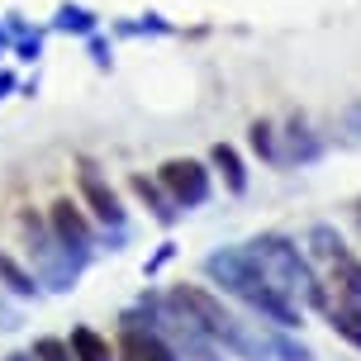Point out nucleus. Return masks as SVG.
<instances>
[{
  "mask_svg": "<svg viewBox=\"0 0 361 361\" xmlns=\"http://www.w3.org/2000/svg\"><path fill=\"white\" fill-rule=\"evenodd\" d=\"M81 200H86V209L95 214V224H105V228H124L119 195H114V190H109V185L95 176L90 166H81Z\"/></svg>",
  "mask_w": 361,
  "mask_h": 361,
  "instance_id": "obj_6",
  "label": "nucleus"
},
{
  "mask_svg": "<svg viewBox=\"0 0 361 361\" xmlns=\"http://www.w3.org/2000/svg\"><path fill=\"white\" fill-rule=\"evenodd\" d=\"M10 361H34V357H24V352H19V357H10Z\"/></svg>",
  "mask_w": 361,
  "mask_h": 361,
  "instance_id": "obj_20",
  "label": "nucleus"
},
{
  "mask_svg": "<svg viewBox=\"0 0 361 361\" xmlns=\"http://www.w3.org/2000/svg\"><path fill=\"white\" fill-rule=\"evenodd\" d=\"M157 180H162V190L171 195L176 209H195V204L209 200V171L200 162H190V157H171V162L157 171Z\"/></svg>",
  "mask_w": 361,
  "mask_h": 361,
  "instance_id": "obj_4",
  "label": "nucleus"
},
{
  "mask_svg": "<svg viewBox=\"0 0 361 361\" xmlns=\"http://www.w3.org/2000/svg\"><path fill=\"white\" fill-rule=\"evenodd\" d=\"M124 361H180L176 347L166 343L157 328H124Z\"/></svg>",
  "mask_w": 361,
  "mask_h": 361,
  "instance_id": "obj_7",
  "label": "nucleus"
},
{
  "mask_svg": "<svg viewBox=\"0 0 361 361\" xmlns=\"http://www.w3.org/2000/svg\"><path fill=\"white\" fill-rule=\"evenodd\" d=\"M252 147L267 157V162H281V152H276V133H271V124H252Z\"/></svg>",
  "mask_w": 361,
  "mask_h": 361,
  "instance_id": "obj_16",
  "label": "nucleus"
},
{
  "mask_svg": "<svg viewBox=\"0 0 361 361\" xmlns=\"http://www.w3.org/2000/svg\"><path fill=\"white\" fill-rule=\"evenodd\" d=\"M29 357L34 361H72V352H67V343H57V338H38Z\"/></svg>",
  "mask_w": 361,
  "mask_h": 361,
  "instance_id": "obj_15",
  "label": "nucleus"
},
{
  "mask_svg": "<svg viewBox=\"0 0 361 361\" xmlns=\"http://www.w3.org/2000/svg\"><path fill=\"white\" fill-rule=\"evenodd\" d=\"M328 324H333V333H338V338H347L352 347H361V309H352V305H328Z\"/></svg>",
  "mask_w": 361,
  "mask_h": 361,
  "instance_id": "obj_13",
  "label": "nucleus"
},
{
  "mask_svg": "<svg viewBox=\"0 0 361 361\" xmlns=\"http://www.w3.org/2000/svg\"><path fill=\"white\" fill-rule=\"evenodd\" d=\"M352 124H357V128H361V105H357V109H352Z\"/></svg>",
  "mask_w": 361,
  "mask_h": 361,
  "instance_id": "obj_19",
  "label": "nucleus"
},
{
  "mask_svg": "<svg viewBox=\"0 0 361 361\" xmlns=\"http://www.w3.org/2000/svg\"><path fill=\"white\" fill-rule=\"evenodd\" d=\"M53 29H62V34H76V38H90L95 29H100V19L90 15L86 5H57V15H53Z\"/></svg>",
  "mask_w": 361,
  "mask_h": 361,
  "instance_id": "obj_9",
  "label": "nucleus"
},
{
  "mask_svg": "<svg viewBox=\"0 0 361 361\" xmlns=\"http://www.w3.org/2000/svg\"><path fill=\"white\" fill-rule=\"evenodd\" d=\"M67 352H72V361H114V347H109L95 328H72Z\"/></svg>",
  "mask_w": 361,
  "mask_h": 361,
  "instance_id": "obj_8",
  "label": "nucleus"
},
{
  "mask_svg": "<svg viewBox=\"0 0 361 361\" xmlns=\"http://www.w3.org/2000/svg\"><path fill=\"white\" fill-rule=\"evenodd\" d=\"M24 238H29V257H34L38 267V281L48 290H72L76 276H81V267H86V257L67 252L62 243L53 238V228H48V219H38L34 209H24Z\"/></svg>",
  "mask_w": 361,
  "mask_h": 361,
  "instance_id": "obj_3",
  "label": "nucleus"
},
{
  "mask_svg": "<svg viewBox=\"0 0 361 361\" xmlns=\"http://www.w3.org/2000/svg\"><path fill=\"white\" fill-rule=\"evenodd\" d=\"M48 228H53V238L76 257H90V247H95V228H90L86 209L72 204V200H57L53 209H48Z\"/></svg>",
  "mask_w": 361,
  "mask_h": 361,
  "instance_id": "obj_5",
  "label": "nucleus"
},
{
  "mask_svg": "<svg viewBox=\"0 0 361 361\" xmlns=\"http://www.w3.org/2000/svg\"><path fill=\"white\" fill-rule=\"evenodd\" d=\"M0 286L10 290V295H19V300H29V295H38V276L24 271L10 252H0Z\"/></svg>",
  "mask_w": 361,
  "mask_h": 361,
  "instance_id": "obj_10",
  "label": "nucleus"
},
{
  "mask_svg": "<svg viewBox=\"0 0 361 361\" xmlns=\"http://www.w3.org/2000/svg\"><path fill=\"white\" fill-rule=\"evenodd\" d=\"M290 157H295V162H309V157H319V143H314V138H309V128H290Z\"/></svg>",
  "mask_w": 361,
  "mask_h": 361,
  "instance_id": "obj_14",
  "label": "nucleus"
},
{
  "mask_svg": "<svg viewBox=\"0 0 361 361\" xmlns=\"http://www.w3.org/2000/svg\"><path fill=\"white\" fill-rule=\"evenodd\" d=\"M209 162L224 171V180H228V190H233V195H243V190H247V171H243V157H238L228 143H214V147H209Z\"/></svg>",
  "mask_w": 361,
  "mask_h": 361,
  "instance_id": "obj_11",
  "label": "nucleus"
},
{
  "mask_svg": "<svg viewBox=\"0 0 361 361\" xmlns=\"http://www.w3.org/2000/svg\"><path fill=\"white\" fill-rule=\"evenodd\" d=\"M0 57H5V53H0Z\"/></svg>",
  "mask_w": 361,
  "mask_h": 361,
  "instance_id": "obj_21",
  "label": "nucleus"
},
{
  "mask_svg": "<svg viewBox=\"0 0 361 361\" xmlns=\"http://www.w3.org/2000/svg\"><path fill=\"white\" fill-rule=\"evenodd\" d=\"M204 276H209L214 286H224L228 295H238L243 305H252L257 314H262L267 324H276L281 333L300 324V309L290 305L281 290L267 286V276L252 267V257L243 252V247H219V252H209L204 257Z\"/></svg>",
  "mask_w": 361,
  "mask_h": 361,
  "instance_id": "obj_1",
  "label": "nucleus"
},
{
  "mask_svg": "<svg viewBox=\"0 0 361 361\" xmlns=\"http://www.w3.org/2000/svg\"><path fill=\"white\" fill-rule=\"evenodd\" d=\"M86 43H90V62H95V67H109V43H105V38L90 34Z\"/></svg>",
  "mask_w": 361,
  "mask_h": 361,
  "instance_id": "obj_17",
  "label": "nucleus"
},
{
  "mask_svg": "<svg viewBox=\"0 0 361 361\" xmlns=\"http://www.w3.org/2000/svg\"><path fill=\"white\" fill-rule=\"evenodd\" d=\"M243 252L252 257V267L267 276V286H271V290H281V295H286L295 309H300V305L328 309V295H324V286H319V276L309 271V262L300 257V247H295L290 238H281V233H262V238H252Z\"/></svg>",
  "mask_w": 361,
  "mask_h": 361,
  "instance_id": "obj_2",
  "label": "nucleus"
},
{
  "mask_svg": "<svg viewBox=\"0 0 361 361\" xmlns=\"http://www.w3.org/2000/svg\"><path fill=\"white\" fill-rule=\"evenodd\" d=\"M10 90H15V72H0V100H5Z\"/></svg>",
  "mask_w": 361,
  "mask_h": 361,
  "instance_id": "obj_18",
  "label": "nucleus"
},
{
  "mask_svg": "<svg viewBox=\"0 0 361 361\" xmlns=\"http://www.w3.org/2000/svg\"><path fill=\"white\" fill-rule=\"evenodd\" d=\"M133 190H138V200H143V204H147V209H152L157 219H162V224H176L180 209H176V204H171V200H166V195H162V190H157V185H152L147 176H133Z\"/></svg>",
  "mask_w": 361,
  "mask_h": 361,
  "instance_id": "obj_12",
  "label": "nucleus"
}]
</instances>
